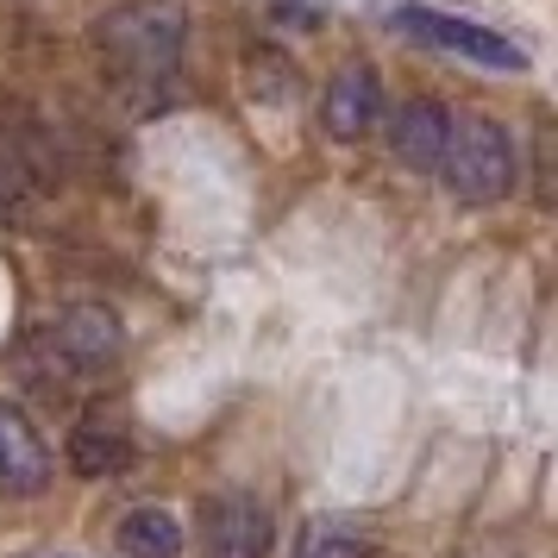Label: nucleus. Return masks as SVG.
I'll return each instance as SVG.
<instances>
[{"label": "nucleus", "mask_w": 558, "mask_h": 558, "mask_svg": "<svg viewBox=\"0 0 558 558\" xmlns=\"http://www.w3.org/2000/svg\"><path fill=\"white\" fill-rule=\"evenodd\" d=\"M182 38H189V7L182 0H126V7H113L95 26L107 88L132 113H163L182 63Z\"/></svg>", "instance_id": "1"}, {"label": "nucleus", "mask_w": 558, "mask_h": 558, "mask_svg": "<svg viewBox=\"0 0 558 558\" xmlns=\"http://www.w3.org/2000/svg\"><path fill=\"white\" fill-rule=\"evenodd\" d=\"M51 339H57V352H63L70 371H107V364H120V352H126V327L101 302H76L57 320Z\"/></svg>", "instance_id": "6"}, {"label": "nucleus", "mask_w": 558, "mask_h": 558, "mask_svg": "<svg viewBox=\"0 0 558 558\" xmlns=\"http://www.w3.org/2000/svg\"><path fill=\"white\" fill-rule=\"evenodd\" d=\"M270 508L252 496H220L202 514V558H270Z\"/></svg>", "instance_id": "4"}, {"label": "nucleus", "mask_w": 558, "mask_h": 558, "mask_svg": "<svg viewBox=\"0 0 558 558\" xmlns=\"http://www.w3.org/2000/svg\"><path fill=\"white\" fill-rule=\"evenodd\" d=\"M295 558H364V546H357L345 527H332V521H314V527L295 539Z\"/></svg>", "instance_id": "11"}, {"label": "nucleus", "mask_w": 558, "mask_h": 558, "mask_svg": "<svg viewBox=\"0 0 558 558\" xmlns=\"http://www.w3.org/2000/svg\"><path fill=\"white\" fill-rule=\"evenodd\" d=\"M51 483V446L32 427L20 402H0V489L7 496H38Z\"/></svg>", "instance_id": "7"}, {"label": "nucleus", "mask_w": 558, "mask_h": 558, "mask_svg": "<svg viewBox=\"0 0 558 558\" xmlns=\"http://www.w3.org/2000/svg\"><path fill=\"white\" fill-rule=\"evenodd\" d=\"M471 558H502V553H471ZM508 558H514V553H508Z\"/></svg>", "instance_id": "12"}, {"label": "nucleus", "mask_w": 558, "mask_h": 558, "mask_svg": "<svg viewBox=\"0 0 558 558\" xmlns=\"http://www.w3.org/2000/svg\"><path fill=\"white\" fill-rule=\"evenodd\" d=\"M514 177H521V157H514V138H508L496 120L464 113V120H452V126H446L439 182H446L464 207L508 202V195H514Z\"/></svg>", "instance_id": "2"}, {"label": "nucleus", "mask_w": 558, "mask_h": 558, "mask_svg": "<svg viewBox=\"0 0 558 558\" xmlns=\"http://www.w3.org/2000/svg\"><path fill=\"white\" fill-rule=\"evenodd\" d=\"M70 471L76 477H113V471H126L132 464V433L126 421H107V414H82L76 427H70Z\"/></svg>", "instance_id": "9"}, {"label": "nucleus", "mask_w": 558, "mask_h": 558, "mask_svg": "<svg viewBox=\"0 0 558 558\" xmlns=\"http://www.w3.org/2000/svg\"><path fill=\"white\" fill-rule=\"evenodd\" d=\"M377 120H383V82H377V70H371V63H345V70L327 82V95H320V126H327V138L357 145Z\"/></svg>", "instance_id": "5"}, {"label": "nucleus", "mask_w": 558, "mask_h": 558, "mask_svg": "<svg viewBox=\"0 0 558 558\" xmlns=\"http://www.w3.org/2000/svg\"><path fill=\"white\" fill-rule=\"evenodd\" d=\"M396 26L408 38L433 45V51H452L464 63H483V70H527V51L514 38H502V32H489V26H471L458 13H439V7H396Z\"/></svg>", "instance_id": "3"}, {"label": "nucleus", "mask_w": 558, "mask_h": 558, "mask_svg": "<svg viewBox=\"0 0 558 558\" xmlns=\"http://www.w3.org/2000/svg\"><path fill=\"white\" fill-rule=\"evenodd\" d=\"M120 553L126 558H182V521L170 508H132L120 521Z\"/></svg>", "instance_id": "10"}, {"label": "nucleus", "mask_w": 558, "mask_h": 558, "mask_svg": "<svg viewBox=\"0 0 558 558\" xmlns=\"http://www.w3.org/2000/svg\"><path fill=\"white\" fill-rule=\"evenodd\" d=\"M446 113H439V101H402L396 113H389V151H396V163H408V170H439V151H446Z\"/></svg>", "instance_id": "8"}]
</instances>
